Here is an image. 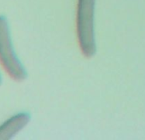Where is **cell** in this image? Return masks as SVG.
I'll return each mask as SVG.
<instances>
[{
  "instance_id": "obj_1",
  "label": "cell",
  "mask_w": 145,
  "mask_h": 140,
  "mask_svg": "<svg viewBox=\"0 0 145 140\" xmlns=\"http://www.w3.org/2000/svg\"><path fill=\"white\" fill-rule=\"evenodd\" d=\"M95 0H79L77 11V33L82 53L87 58L94 56L96 44L94 36Z\"/></svg>"
},
{
  "instance_id": "obj_3",
  "label": "cell",
  "mask_w": 145,
  "mask_h": 140,
  "mask_svg": "<svg viewBox=\"0 0 145 140\" xmlns=\"http://www.w3.org/2000/svg\"><path fill=\"white\" fill-rule=\"evenodd\" d=\"M31 116L28 113H18L9 118L0 125V140L14 137L30 121Z\"/></svg>"
},
{
  "instance_id": "obj_2",
  "label": "cell",
  "mask_w": 145,
  "mask_h": 140,
  "mask_svg": "<svg viewBox=\"0 0 145 140\" xmlns=\"http://www.w3.org/2000/svg\"><path fill=\"white\" fill-rule=\"evenodd\" d=\"M0 61L13 80L22 81L27 77L26 68L15 52L9 23L5 16H0Z\"/></svg>"
},
{
  "instance_id": "obj_4",
  "label": "cell",
  "mask_w": 145,
  "mask_h": 140,
  "mask_svg": "<svg viewBox=\"0 0 145 140\" xmlns=\"http://www.w3.org/2000/svg\"><path fill=\"white\" fill-rule=\"evenodd\" d=\"M2 83V76H1V74H0V85Z\"/></svg>"
}]
</instances>
